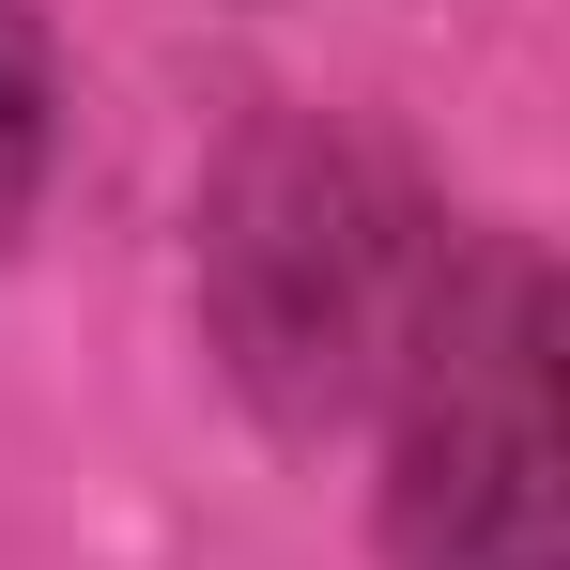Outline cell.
Here are the masks:
<instances>
[{
    "instance_id": "cell-1",
    "label": "cell",
    "mask_w": 570,
    "mask_h": 570,
    "mask_svg": "<svg viewBox=\"0 0 570 570\" xmlns=\"http://www.w3.org/2000/svg\"><path fill=\"white\" fill-rule=\"evenodd\" d=\"M401 570H556V278L524 247L448 263L401 355Z\"/></svg>"
},
{
    "instance_id": "cell-2",
    "label": "cell",
    "mask_w": 570,
    "mask_h": 570,
    "mask_svg": "<svg viewBox=\"0 0 570 570\" xmlns=\"http://www.w3.org/2000/svg\"><path fill=\"white\" fill-rule=\"evenodd\" d=\"M448 263L416 247V216L385 170L355 155H263L232 186V232H216V308H232V355L278 416H340L401 385L416 324H432Z\"/></svg>"
},
{
    "instance_id": "cell-3",
    "label": "cell",
    "mask_w": 570,
    "mask_h": 570,
    "mask_svg": "<svg viewBox=\"0 0 570 570\" xmlns=\"http://www.w3.org/2000/svg\"><path fill=\"white\" fill-rule=\"evenodd\" d=\"M47 139H62V94H47V31L0 0V232L31 216V186H47Z\"/></svg>"
}]
</instances>
